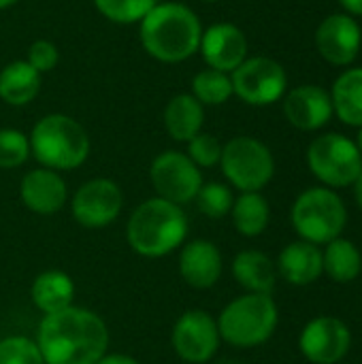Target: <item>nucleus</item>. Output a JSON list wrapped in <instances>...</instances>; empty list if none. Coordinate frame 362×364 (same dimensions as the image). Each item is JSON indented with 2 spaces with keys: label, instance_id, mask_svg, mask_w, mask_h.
Returning <instances> with one entry per match:
<instances>
[{
  "label": "nucleus",
  "instance_id": "obj_14",
  "mask_svg": "<svg viewBox=\"0 0 362 364\" xmlns=\"http://www.w3.org/2000/svg\"><path fill=\"white\" fill-rule=\"evenodd\" d=\"M316 49L333 66H350L362 49V28L348 13H335L320 21Z\"/></svg>",
  "mask_w": 362,
  "mask_h": 364
},
{
  "label": "nucleus",
  "instance_id": "obj_6",
  "mask_svg": "<svg viewBox=\"0 0 362 364\" xmlns=\"http://www.w3.org/2000/svg\"><path fill=\"white\" fill-rule=\"evenodd\" d=\"M292 226L299 237L314 245H326L341 237L348 209L341 196L331 188H309L292 205Z\"/></svg>",
  "mask_w": 362,
  "mask_h": 364
},
{
  "label": "nucleus",
  "instance_id": "obj_23",
  "mask_svg": "<svg viewBox=\"0 0 362 364\" xmlns=\"http://www.w3.org/2000/svg\"><path fill=\"white\" fill-rule=\"evenodd\" d=\"M333 113L348 126L362 128V66L346 68L331 87Z\"/></svg>",
  "mask_w": 362,
  "mask_h": 364
},
{
  "label": "nucleus",
  "instance_id": "obj_17",
  "mask_svg": "<svg viewBox=\"0 0 362 364\" xmlns=\"http://www.w3.org/2000/svg\"><path fill=\"white\" fill-rule=\"evenodd\" d=\"M19 194L23 205L38 213V215H51L58 213L68 196L64 179L58 175V171L51 168H34L23 175Z\"/></svg>",
  "mask_w": 362,
  "mask_h": 364
},
{
  "label": "nucleus",
  "instance_id": "obj_32",
  "mask_svg": "<svg viewBox=\"0 0 362 364\" xmlns=\"http://www.w3.org/2000/svg\"><path fill=\"white\" fill-rule=\"evenodd\" d=\"M222 143L218 141V136L209 134V132H198L194 139L188 141V158L198 166V168H211L215 164H220L222 158Z\"/></svg>",
  "mask_w": 362,
  "mask_h": 364
},
{
  "label": "nucleus",
  "instance_id": "obj_18",
  "mask_svg": "<svg viewBox=\"0 0 362 364\" xmlns=\"http://www.w3.org/2000/svg\"><path fill=\"white\" fill-rule=\"evenodd\" d=\"M179 271L186 284H190L192 288H211L222 275V254L211 241H192L181 252Z\"/></svg>",
  "mask_w": 362,
  "mask_h": 364
},
{
  "label": "nucleus",
  "instance_id": "obj_29",
  "mask_svg": "<svg viewBox=\"0 0 362 364\" xmlns=\"http://www.w3.org/2000/svg\"><path fill=\"white\" fill-rule=\"evenodd\" d=\"M196 205L198 209L207 215V218H224L226 213H230L233 209V192L228 186L224 183H218V181H211V183H203L198 194H196Z\"/></svg>",
  "mask_w": 362,
  "mask_h": 364
},
{
  "label": "nucleus",
  "instance_id": "obj_27",
  "mask_svg": "<svg viewBox=\"0 0 362 364\" xmlns=\"http://www.w3.org/2000/svg\"><path fill=\"white\" fill-rule=\"evenodd\" d=\"M203 107H220L228 102L233 94V81L228 73L215 70V68H203L192 79V92H190Z\"/></svg>",
  "mask_w": 362,
  "mask_h": 364
},
{
  "label": "nucleus",
  "instance_id": "obj_25",
  "mask_svg": "<svg viewBox=\"0 0 362 364\" xmlns=\"http://www.w3.org/2000/svg\"><path fill=\"white\" fill-rule=\"evenodd\" d=\"M322 262L324 273L337 284L354 282L362 271V256L358 247L341 237L326 243V250L322 252Z\"/></svg>",
  "mask_w": 362,
  "mask_h": 364
},
{
  "label": "nucleus",
  "instance_id": "obj_36",
  "mask_svg": "<svg viewBox=\"0 0 362 364\" xmlns=\"http://www.w3.org/2000/svg\"><path fill=\"white\" fill-rule=\"evenodd\" d=\"M352 186H354V198H356L358 207L362 209V173L356 177V181H354Z\"/></svg>",
  "mask_w": 362,
  "mask_h": 364
},
{
  "label": "nucleus",
  "instance_id": "obj_33",
  "mask_svg": "<svg viewBox=\"0 0 362 364\" xmlns=\"http://www.w3.org/2000/svg\"><path fill=\"white\" fill-rule=\"evenodd\" d=\"M26 62L41 75L53 70L60 62V51L55 47V43L47 41V38H38L34 43H30L28 53H26Z\"/></svg>",
  "mask_w": 362,
  "mask_h": 364
},
{
  "label": "nucleus",
  "instance_id": "obj_34",
  "mask_svg": "<svg viewBox=\"0 0 362 364\" xmlns=\"http://www.w3.org/2000/svg\"><path fill=\"white\" fill-rule=\"evenodd\" d=\"M344 11L352 17H362V0H339Z\"/></svg>",
  "mask_w": 362,
  "mask_h": 364
},
{
  "label": "nucleus",
  "instance_id": "obj_4",
  "mask_svg": "<svg viewBox=\"0 0 362 364\" xmlns=\"http://www.w3.org/2000/svg\"><path fill=\"white\" fill-rule=\"evenodd\" d=\"M30 154L43 168L73 171L90 156L87 130L66 113H49L41 117L30 136Z\"/></svg>",
  "mask_w": 362,
  "mask_h": 364
},
{
  "label": "nucleus",
  "instance_id": "obj_31",
  "mask_svg": "<svg viewBox=\"0 0 362 364\" xmlns=\"http://www.w3.org/2000/svg\"><path fill=\"white\" fill-rule=\"evenodd\" d=\"M0 364H45L41 350L26 337H9L0 341Z\"/></svg>",
  "mask_w": 362,
  "mask_h": 364
},
{
  "label": "nucleus",
  "instance_id": "obj_20",
  "mask_svg": "<svg viewBox=\"0 0 362 364\" xmlns=\"http://www.w3.org/2000/svg\"><path fill=\"white\" fill-rule=\"evenodd\" d=\"M205 124V107L190 94L173 96L164 107V128L173 141L188 143L198 132H203Z\"/></svg>",
  "mask_w": 362,
  "mask_h": 364
},
{
  "label": "nucleus",
  "instance_id": "obj_1",
  "mask_svg": "<svg viewBox=\"0 0 362 364\" xmlns=\"http://www.w3.org/2000/svg\"><path fill=\"white\" fill-rule=\"evenodd\" d=\"M36 346L45 364H96L107 352L109 331L96 314L70 305L43 318Z\"/></svg>",
  "mask_w": 362,
  "mask_h": 364
},
{
  "label": "nucleus",
  "instance_id": "obj_38",
  "mask_svg": "<svg viewBox=\"0 0 362 364\" xmlns=\"http://www.w3.org/2000/svg\"><path fill=\"white\" fill-rule=\"evenodd\" d=\"M356 147H358V151H361V156H362V128H358V136H356Z\"/></svg>",
  "mask_w": 362,
  "mask_h": 364
},
{
  "label": "nucleus",
  "instance_id": "obj_21",
  "mask_svg": "<svg viewBox=\"0 0 362 364\" xmlns=\"http://www.w3.org/2000/svg\"><path fill=\"white\" fill-rule=\"evenodd\" d=\"M43 75L26 60H13L0 70V100L11 107L30 105L41 92Z\"/></svg>",
  "mask_w": 362,
  "mask_h": 364
},
{
  "label": "nucleus",
  "instance_id": "obj_7",
  "mask_svg": "<svg viewBox=\"0 0 362 364\" xmlns=\"http://www.w3.org/2000/svg\"><path fill=\"white\" fill-rule=\"evenodd\" d=\"M309 171L324 188H350L362 173V156L352 139L339 132H326L312 141L307 149Z\"/></svg>",
  "mask_w": 362,
  "mask_h": 364
},
{
  "label": "nucleus",
  "instance_id": "obj_28",
  "mask_svg": "<svg viewBox=\"0 0 362 364\" xmlns=\"http://www.w3.org/2000/svg\"><path fill=\"white\" fill-rule=\"evenodd\" d=\"M160 0H94L96 11L119 26L139 23Z\"/></svg>",
  "mask_w": 362,
  "mask_h": 364
},
{
  "label": "nucleus",
  "instance_id": "obj_19",
  "mask_svg": "<svg viewBox=\"0 0 362 364\" xmlns=\"http://www.w3.org/2000/svg\"><path fill=\"white\" fill-rule=\"evenodd\" d=\"M277 269L292 286H309L324 273L322 250L307 241H294L280 254Z\"/></svg>",
  "mask_w": 362,
  "mask_h": 364
},
{
  "label": "nucleus",
  "instance_id": "obj_3",
  "mask_svg": "<svg viewBox=\"0 0 362 364\" xmlns=\"http://www.w3.org/2000/svg\"><path fill=\"white\" fill-rule=\"evenodd\" d=\"M188 218L179 205L164 198H149L134 209L128 220L130 247L147 258H160L183 243Z\"/></svg>",
  "mask_w": 362,
  "mask_h": 364
},
{
  "label": "nucleus",
  "instance_id": "obj_8",
  "mask_svg": "<svg viewBox=\"0 0 362 364\" xmlns=\"http://www.w3.org/2000/svg\"><path fill=\"white\" fill-rule=\"evenodd\" d=\"M224 177L241 192H260L275 175L271 149L254 136H235L222 147Z\"/></svg>",
  "mask_w": 362,
  "mask_h": 364
},
{
  "label": "nucleus",
  "instance_id": "obj_13",
  "mask_svg": "<svg viewBox=\"0 0 362 364\" xmlns=\"http://www.w3.org/2000/svg\"><path fill=\"white\" fill-rule=\"evenodd\" d=\"M173 348L186 363H207L220 348L218 322L201 311H186L173 328Z\"/></svg>",
  "mask_w": 362,
  "mask_h": 364
},
{
  "label": "nucleus",
  "instance_id": "obj_30",
  "mask_svg": "<svg viewBox=\"0 0 362 364\" xmlns=\"http://www.w3.org/2000/svg\"><path fill=\"white\" fill-rule=\"evenodd\" d=\"M30 156V141L17 128H0V168H17Z\"/></svg>",
  "mask_w": 362,
  "mask_h": 364
},
{
  "label": "nucleus",
  "instance_id": "obj_5",
  "mask_svg": "<svg viewBox=\"0 0 362 364\" xmlns=\"http://www.w3.org/2000/svg\"><path fill=\"white\" fill-rule=\"evenodd\" d=\"M277 305L271 294H245L235 299L220 316V339L235 348H256L277 328Z\"/></svg>",
  "mask_w": 362,
  "mask_h": 364
},
{
  "label": "nucleus",
  "instance_id": "obj_35",
  "mask_svg": "<svg viewBox=\"0 0 362 364\" xmlns=\"http://www.w3.org/2000/svg\"><path fill=\"white\" fill-rule=\"evenodd\" d=\"M96 364H139L130 356H122V354H111V356H102Z\"/></svg>",
  "mask_w": 362,
  "mask_h": 364
},
{
  "label": "nucleus",
  "instance_id": "obj_10",
  "mask_svg": "<svg viewBox=\"0 0 362 364\" xmlns=\"http://www.w3.org/2000/svg\"><path fill=\"white\" fill-rule=\"evenodd\" d=\"M149 179L160 198L175 205L194 200L203 186L201 168L188 158V154L175 149H166L154 158L149 166Z\"/></svg>",
  "mask_w": 362,
  "mask_h": 364
},
{
  "label": "nucleus",
  "instance_id": "obj_40",
  "mask_svg": "<svg viewBox=\"0 0 362 364\" xmlns=\"http://www.w3.org/2000/svg\"><path fill=\"white\" fill-rule=\"evenodd\" d=\"M220 364H237V363H220Z\"/></svg>",
  "mask_w": 362,
  "mask_h": 364
},
{
  "label": "nucleus",
  "instance_id": "obj_37",
  "mask_svg": "<svg viewBox=\"0 0 362 364\" xmlns=\"http://www.w3.org/2000/svg\"><path fill=\"white\" fill-rule=\"evenodd\" d=\"M19 0H0V11H4V9H9V6H13V4H17Z\"/></svg>",
  "mask_w": 362,
  "mask_h": 364
},
{
  "label": "nucleus",
  "instance_id": "obj_12",
  "mask_svg": "<svg viewBox=\"0 0 362 364\" xmlns=\"http://www.w3.org/2000/svg\"><path fill=\"white\" fill-rule=\"evenodd\" d=\"M303 356L314 364H337L352 348V333L346 322L322 316L312 320L299 339Z\"/></svg>",
  "mask_w": 362,
  "mask_h": 364
},
{
  "label": "nucleus",
  "instance_id": "obj_9",
  "mask_svg": "<svg viewBox=\"0 0 362 364\" xmlns=\"http://www.w3.org/2000/svg\"><path fill=\"white\" fill-rule=\"evenodd\" d=\"M233 94L250 107H269L280 102L288 92V75L284 66L267 55L245 58L230 73Z\"/></svg>",
  "mask_w": 362,
  "mask_h": 364
},
{
  "label": "nucleus",
  "instance_id": "obj_11",
  "mask_svg": "<svg viewBox=\"0 0 362 364\" xmlns=\"http://www.w3.org/2000/svg\"><path fill=\"white\" fill-rule=\"evenodd\" d=\"M124 196L115 181L98 177L85 181L73 196V215L83 228H105L122 211Z\"/></svg>",
  "mask_w": 362,
  "mask_h": 364
},
{
  "label": "nucleus",
  "instance_id": "obj_2",
  "mask_svg": "<svg viewBox=\"0 0 362 364\" xmlns=\"http://www.w3.org/2000/svg\"><path fill=\"white\" fill-rule=\"evenodd\" d=\"M203 30L201 17L188 4L160 0L139 21V41L149 58L179 64L198 53Z\"/></svg>",
  "mask_w": 362,
  "mask_h": 364
},
{
  "label": "nucleus",
  "instance_id": "obj_15",
  "mask_svg": "<svg viewBox=\"0 0 362 364\" xmlns=\"http://www.w3.org/2000/svg\"><path fill=\"white\" fill-rule=\"evenodd\" d=\"M247 36L239 26L230 21H218L203 30L198 53L209 68L230 75L247 58Z\"/></svg>",
  "mask_w": 362,
  "mask_h": 364
},
{
  "label": "nucleus",
  "instance_id": "obj_22",
  "mask_svg": "<svg viewBox=\"0 0 362 364\" xmlns=\"http://www.w3.org/2000/svg\"><path fill=\"white\" fill-rule=\"evenodd\" d=\"M233 275L252 294H271L277 282L273 260L256 250H245L237 254L233 262Z\"/></svg>",
  "mask_w": 362,
  "mask_h": 364
},
{
  "label": "nucleus",
  "instance_id": "obj_16",
  "mask_svg": "<svg viewBox=\"0 0 362 364\" xmlns=\"http://www.w3.org/2000/svg\"><path fill=\"white\" fill-rule=\"evenodd\" d=\"M284 115L299 130H320L335 115L331 92L314 83L297 85L284 96Z\"/></svg>",
  "mask_w": 362,
  "mask_h": 364
},
{
  "label": "nucleus",
  "instance_id": "obj_39",
  "mask_svg": "<svg viewBox=\"0 0 362 364\" xmlns=\"http://www.w3.org/2000/svg\"><path fill=\"white\" fill-rule=\"evenodd\" d=\"M201 2H207V4H215V2H220V0H201Z\"/></svg>",
  "mask_w": 362,
  "mask_h": 364
},
{
  "label": "nucleus",
  "instance_id": "obj_24",
  "mask_svg": "<svg viewBox=\"0 0 362 364\" xmlns=\"http://www.w3.org/2000/svg\"><path fill=\"white\" fill-rule=\"evenodd\" d=\"M75 296V286L70 277L62 271H47L38 275L32 284V301L47 316L70 307Z\"/></svg>",
  "mask_w": 362,
  "mask_h": 364
},
{
  "label": "nucleus",
  "instance_id": "obj_26",
  "mask_svg": "<svg viewBox=\"0 0 362 364\" xmlns=\"http://www.w3.org/2000/svg\"><path fill=\"white\" fill-rule=\"evenodd\" d=\"M233 222L235 228L245 237H258L269 226V203L260 192H243L233 203Z\"/></svg>",
  "mask_w": 362,
  "mask_h": 364
}]
</instances>
